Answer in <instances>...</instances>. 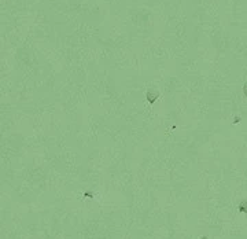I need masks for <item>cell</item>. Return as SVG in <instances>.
Instances as JSON below:
<instances>
[{
    "instance_id": "cell-1",
    "label": "cell",
    "mask_w": 247,
    "mask_h": 239,
    "mask_svg": "<svg viewBox=\"0 0 247 239\" xmlns=\"http://www.w3.org/2000/svg\"><path fill=\"white\" fill-rule=\"evenodd\" d=\"M145 96H147V100H148L150 103H154L155 100H157V98H158V92H155V91H148Z\"/></svg>"
},
{
    "instance_id": "cell-2",
    "label": "cell",
    "mask_w": 247,
    "mask_h": 239,
    "mask_svg": "<svg viewBox=\"0 0 247 239\" xmlns=\"http://www.w3.org/2000/svg\"><path fill=\"white\" fill-rule=\"evenodd\" d=\"M239 212L247 213V201H242V202L239 203Z\"/></svg>"
},
{
    "instance_id": "cell-3",
    "label": "cell",
    "mask_w": 247,
    "mask_h": 239,
    "mask_svg": "<svg viewBox=\"0 0 247 239\" xmlns=\"http://www.w3.org/2000/svg\"><path fill=\"white\" fill-rule=\"evenodd\" d=\"M243 93H244V96L247 98V83L244 84V87H243Z\"/></svg>"
},
{
    "instance_id": "cell-4",
    "label": "cell",
    "mask_w": 247,
    "mask_h": 239,
    "mask_svg": "<svg viewBox=\"0 0 247 239\" xmlns=\"http://www.w3.org/2000/svg\"><path fill=\"white\" fill-rule=\"evenodd\" d=\"M239 121H240V117H235V120H233V124H237Z\"/></svg>"
},
{
    "instance_id": "cell-5",
    "label": "cell",
    "mask_w": 247,
    "mask_h": 239,
    "mask_svg": "<svg viewBox=\"0 0 247 239\" xmlns=\"http://www.w3.org/2000/svg\"><path fill=\"white\" fill-rule=\"evenodd\" d=\"M200 239H207V238H206V236H202V238H200Z\"/></svg>"
}]
</instances>
